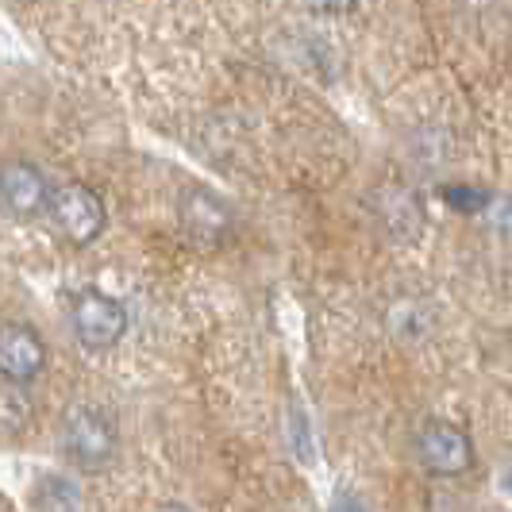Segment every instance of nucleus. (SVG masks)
<instances>
[{
	"label": "nucleus",
	"mask_w": 512,
	"mask_h": 512,
	"mask_svg": "<svg viewBox=\"0 0 512 512\" xmlns=\"http://www.w3.org/2000/svg\"><path fill=\"white\" fill-rule=\"evenodd\" d=\"M62 447L77 470L97 474L104 466H112L116 451H120L116 420L97 405H74V409H66V420H62Z\"/></svg>",
	"instance_id": "nucleus-1"
},
{
	"label": "nucleus",
	"mask_w": 512,
	"mask_h": 512,
	"mask_svg": "<svg viewBox=\"0 0 512 512\" xmlns=\"http://www.w3.org/2000/svg\"><path fill=\"white\" fill-rule=\"evenodd\" d=\"M70 320H74L77 343L93 355L112 351L128 332V308L101 289H81L70 305Z\"/></svg>",
	"instance_id": "nucleus-2"
},
{
	"label": "nucleus",
	"mask_w": 512,
	"mask_h": 512,
	"mask_svg": "<svg viewBox=\"0 0 512 512\" xmlns=\"http://www.w3.org/2000/svg\"><path fill=\"white\" fill-rule=\"evenodd\" d=\"M51 224L54 231L66 239V243H74V247H85V243H93L97 235L104 231V205L101 197L89 189V185H81V181H70V185H58L51 197Z\"/></svg>",
	"instance_id": "nucleus-3"
},
{
	"label": "nucleus",
	"mask_w": 512,
	"mask_h": 512,
	"mask_svg": "<svg viewBox=\"0 0 512 512\" xmlns=\"http://www.w3.org/2000/svg\"><path fill=\"white\" fill-rule=\"evenodd\" d=\"M416 455L439 478H459L474 470V439L455 420H428L416 432Z\"/></svg>",
	"instance_id": "nucleus-4"
},
{
	"label": "nucleus",
	"mask_w": 512,
	"mask_h": 512,
	"mask_svg": "<svg viewBox=\"0 0 512 512\" xmlns=\"http://www.w3.org/2000/svg\"><path fill=\"white\" fill-rule=\"evenodd\" d=\"M54 185L31 162H4L0 166V212L12 220H39L51 212Z\"/></svg>",
	"instance_id": "nucleus-5"
},
{
	"label": "nucleus",
	"mask_w": 512,
	"mask_h": 512,
	"mask_svg": "<svg viewBox=\"0 0 512 512\" xmlns=\"http://www.w3.org/2000/svg\"><path fill=\"white\" fill-rule=\"evenodd\" d=\"M47 366V343L20 320L0 324V378L8 385H31Z\"/></svg>",
	"instance_id": "nucleus-6"
},
{
	"label": "nucleus",
	"mask_w": 512,
	"mask_h": 512,
	"mask_svg": "<svg viewBox=\"0 0 512 512\" xmlns=\"http://www.w3.org/2000/svg\"><path fill=\"white\" fill-rule=\"evenodd\" d=\"M178 220H181V228H185V235H189L193 243H205V247H220L231 235V228H235L231 208L224 205L216 193L201 189V185L185 189L178 197Z\"/></svg>",
	"instance_id": "nucleus-7"
},
{
	"label": "nucleus",
	"mask_w": 512,
	"mask_h": 512,
	"mask_svg": "<svg viewBox=\"0 0 512 512\" xmlns=\"http://www.w3.org/2000/svg\"><path fill=\"white\" fill-rule=\"evenodd\" d=\"M370 205L378 212L382 228L389 235H397V239H416L424 231V205H420V197L412 189H405V185H382V189H374Z\"/></svg>",
	"instance_id": "nucleus-8"
},
{
	"label": "nucleus",
	"mask_w": 512,
	"mask_h": 512,
	"mask_svg": "<svg viewBox=\"0 0 512 512\" xmlns=\"http://www.w3.org/2000/svg\"><path fill=\"white\" fill-rule=\"evenodd\" d=\"M35 505L39 512H81V493L66 478H43L35 489Z\"/></svg>",
	"instance_id": "nucleus-9"
},
{
	"label": "nucleus",
	"mask_w": 512,
	"mask_h": 512,
	"mask_svg": "<svg viewBox=\"0 0 512 512\" xmlns=\"http://www.w3.org/2000/svg\"><path fill=\"white\" fill-rule=\"evenodd\" d=\"M443 201L459 212H482L489 205V193L474 185H443Z\"/></svg>",
	"instance_id": "nucleus-10"
},
{
	"label": "nucleus",
	"mask_w": 512,
	"mask_h": 512,
	"mask_svg": "<svg viewBox=\"0 0 512 512\" xmlns=\"http://www.w3.org/2000/svg\"><path fill=\"white\" fill-rule=\"evenodd\" d=\"M316 12H328V16H339V12H351L355 0H308Z\"/></svg>",
	"instance_id": "nucleus-11"
},
{
	"label": "nucleus",
	"mask_w": 512,
	"mask_h": 512,
	"mask_svg": "<svg viewBox=\"0 0 512 512\" xmlns=\"http://www.w3.org/2000/svg\"><path fill=\"white\" fill-rule=\"evenodd\" d=\"M158 512H193L189 505H181V501H170V505H162Z\"/></svg>",
	"instance_id": "nucleus-12"
},
{
	"label": "nucleus",
	"mask_w": 512,
	"mask_h": 512,
	"mask_svg": "<svg viewBox=\"0 0 512 512\" xmlns=\"http://www.w3.org/2000/svg\"><path fill=\"white\" fill-rule=\"evenodd\" d=\"M505 493H509V497H512V466H509V470H505Z\"/></svg>",
	"instance_id": "nucleus-13"
},
{
	"label": "nucleus",
	"mask_w": 512,
	"mask_h": 512,
	"mask_svg": "<svg viewBox=\"0 0 512 512\" xmlns=\"http://www.w3.org/2000/svg\"><path fill=\"white\" fill-rule=\"evenodd\" d=\"M466 4H474V8H486V4H493V0H466Z\"/></svg>",
	"instance_id": "nucleus-14"
}]
</instances>
